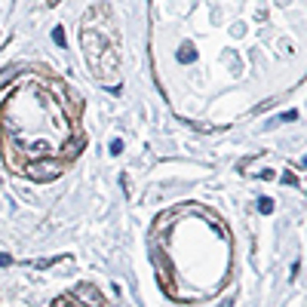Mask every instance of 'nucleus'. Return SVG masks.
<instances>
[{
	"label": "nucleus",
	"instance_id": "nucleus-1",
	"mask_svg": "<svg viewBox=\"0 0 307 307\" xmlns=\"http://www.w3.org/2000/svg\"><path fill=\"white\" fill-rule=\"evenodd\" d=\"M80 49L102 86L120 83V31L108 3H95L80 22Z\"/></svg>",
	"mask_w": 307,
	"mask_h": 307
},
{
	"label": "nucleus",
	"instance_id": "nucleus-2",
	"mask_svg": "<svg viewBox=\"0 0 307 307\" xmlns=\"http://www.w3.org/2000/svg\"><path fill=\"white\" fill-rule=\"evenodd\" d=\"M65 166H68V163H65L62 157L49 154V157H34V160H28L25 169H22V175L34 178V181H55V178L65 172Z\"/></svg>",
	"mask_w": 307,
	"mask_h": 307
},
{
	"label": "nucleus",
	"instance_id": "nucleus-3",
	"mask_svg": "<svg viewBox=\"0 0 307 307\" xmlns=\"http://www.w3.org/2000/svg\"><path fill=\"white\" fill-rule=\"evenodd\" d=\"M71 295H74V301H77L80 307H105V295H102L95 286H89V283H80Z\"/></svg>",
	"mask_w": 307,
	"mask_h": 307
},
{
	"label": "nucleus",
	"instance_id": "nucleus-4",
	"mask_svg": "<svg viewBox=\"0 0 307 307\" xmlns=\"http://www.w3.org/2000/svg\"><path fill=\"white\" fill-rule=\"evenodd\" d=\"M178 62H188V65H191V62H197V49H193L191 43H185V46L178 49Z\"/></svg>",
	"mask_w": 307,
	"mask_h": 307
},
{
	"label": "nucleus",
	"instance_id": "nucleus-5",
	"mask_svg": "<svg viewBox=\"0 0 307 307\" xmlns=\"http://www.w3.org/2000/svg\"><path fill=\"white\" fill-rule=\"evenodd\" d=\"M49 307H80V304L74 301V295H59V298H55Z\"/></svg>",
	"mask_w": 307,
	"mask_h": 307
},
{
	"label": "nucleus",
	"instance_id": "nucleus-6",
	"mask_svg": "<svg viewBox=\"0 0 307 307\" xmlns=\"http://www.w3.org/2000/svg\"><path fill=\"white\" fill-rule=\"evenodd\" d=\"M258 212H261V215H270V212H273V200H270V197H261V200H258Z\"/></svg>",
	"mask_w": 307,
	"mask_h": 307
},
{
	"label": "nucleus",
	"instance_id": "nucleus-7",
	"mask_svg": "<svg viewBox=\"0 0 307 307\" xmlns=\"http://www.w3.org/2000/svg\"><path fill=\"white\" fill-rule=\"evenodd\" d=\"M59 261H65V258H43V261H37L34 268L37 270H46V268H52V264H59Z\"/></svg>",
	"mask_w": 307,
	"mask_h": 307
},
{
	"label": "nucleus",
	"instance_id": "nucleus-8",
	"mask_svg": "<svg viewBox=\"0 0 307 307\" xmlns=\"http://www.w3.org/2000/svg\"><path fill=\"white\" fill-rule=\"evenodd\" d=\"M280 181H286V185H292V188H298V175H292V172H283Z\"/></svg>",
	"mask_w": 307,
	"mask_h": 307
},
{
	"label": "nucleus",
	"instance_id": "nucleus-9",
	"mask_svg": "<svg viewBox=\"0 0 307 307\" xmlns=\"http://www.w3.org/2000/svg\"><path fill=\"white\" fill-rule=\"evenodd\" d=\"M52 40H55L59 46H65V31H62V28H55V31H52Z\"/></svg>",
	"mask_w": 307,
	"mask_h": 307
},
{
	"label": "nucleus",
	"instance_id": "nucleus-10",
	"mask_svg": "<svg viewBox=\"0 0 307 307\" xmlns=\"http://www.w3.org/2000/svg\"><path fill=\"white\" fill-rule=\"evenodd\" d=\"M111 154H114V157H117V154H123V142H120V138L111 142Z\"/></svg>",
	"mask_w": 307,
	"mask_h": 307
},
{
	"label": "nucleus",
	"instance_id": "nucleus-11",
	"mask_svg": "<svg viewBox=\"0 0 307 307\" xmlns=\"http://www.w3.org/2000/svg\"><path fill=\"white\" fill-rule=\"evenodd\" d=\"M9 264H12V258L6 252H0V268H9Z\"/></svg>",
	"mask_w": 307,
	"mask_h": 307
},
{
	"label": "nucleus",
	"instance_id": "nucleus-12",
	"mask_svg": "<svg viewBox=\"0 0 307 307\" xmlns=\"http://www.w3.org/2000/svg\"><path fill=\"white\" fill-rule=\"evenodd\" d=\"M62 3V0H46V6H59Z\"/></svg>",
	"mask_w": 307,
	"mask_h": 307
}]
</instances>
